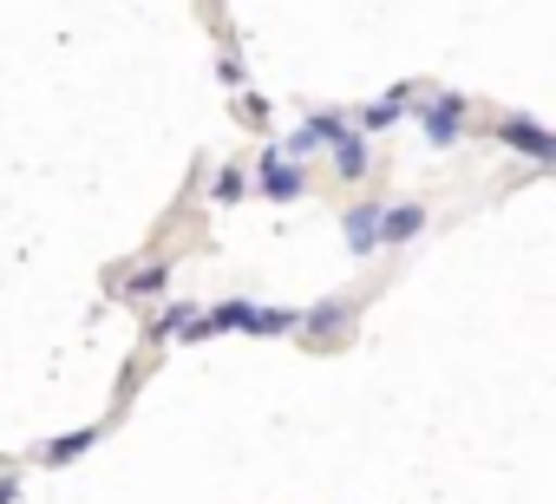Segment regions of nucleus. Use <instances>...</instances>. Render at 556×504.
Returning a JSON list of instances; mask_svg holds the SVG:
<instances>
[{
	"label": "nucleus",
	"mask_w": 556,
	"mask_h": 504,
	"mask_svg": "<svg viewBox=\"0 0 556 504\" xmlns=\"http://www.w3.org/2000/svg\"><path fill=\"white\" fill-rule=\"evenodd\" d=\"M413 112H419V138H426L432 151H452V144L465 138L471 99H465V92H432V99H419Z\"/></svg>",
	"instance_id": "nucleus-1"
},
{
	"label": "nucleus",
	"mask_w": 556,
	"mask_h": 504,
	"mask_svg": "<svg viewBox=\"0 0 556 504\" xmlns=\"http://www.w3.org/2000/svg\"><path fill=\"white\" fill-rule=\"evenodd\" d=\"M497 144H504V151H517V158H530V164H556V131H543V125H536V118H523V112L497 118Z\"/></svg>",
	"instance_id": "nucleus-2"
},
{
	"label": "nucleus",
	"mask_w": 556,
	"mask_h": 504,
	"mask_svg": "<svg viewBox=\"0 0 556 504\" xmlns=\"http://www.w3.org/2000/svg\"><path fill=\"white\" fill-rule=\"evenodd\" d=\"M348 131V118L341 112H308L295 131H289V144H282V158L289 164H302V158H315V151H334V138Z\"/></svg>",
	"instance_id": "nucleus-3"
},
{
	"label": "nucleus",
	"mask_w": 556,
	"mask_h": 504,
	"mask_svg": "<svg viewBox=\"0 0 556 504\" xmlns=\"http://www.w3.org/2000/svg\"><path fill=\"white\" fill-rule=\"evenodd\" d=\"M255 184H262V197H268V203H302V190H308L302 164H289V158H282V144H275V151H262V164H255Z\"/></svg>",
	"instance_id": "nucleus-4"
},
{
	"label": "nucleus",
	"mask_w": 556,
	"mask_h": 504,
	"mask_svg": "<svg viewBox=\"0 0 556 504\" xmlns=\"http://www.w3.org/2000/svg\"><path fill=\"white\" fill-rule=\"evenodd\" d=\"M348 328H354V302H348V295H334V302H315V308L302 315V341H315V348H334V341H348Z\"/></svg>",
	"instance_id": "nucleus-5"
},
{
	"label": "nucleus",
	"mask_w": 556,
	"mask_h": 504,
	"mask_svg": "<svg viewBox=\"0 0 556 504\" xmlns=\"http://www.w3.org/2000/svg\"><path fill=\"white\" fill-rule=\"evenodd\" d=\"M380 216H387V203H354V210L341 216L348 256H374V249H380Z\"/></svg>",
	"instance_id": "nucleus-6"
},
{
	"label": "nucleus",
	"mask_w": 556,
	"mask_h": 504,
	"mask_svg": "<svg viewBox=\"0 0 556 504\" xmlns=\"http://www.w3.org/2000/svg\"><path fill=\"white\" fill-rule=\"evenodd\" d=\"M413 105H419V99H413V86H393L387 99H374V105L361 112V125H354V131H361V138H374V131H387V125H400V118H406Z\"/></svg>",
	"instance_id": "nucleus-7"
},
{
	"label": "nucleus",
	"mask_w": 556,
	"mask_h": 504,
	"mask_svg": "<svg viewBox=\"0 0 556 504\" xmlns=\"http://www.w3.org/2000/svg\"><path fill=\"white\" fill-rule=\"evenodd\" d=\"M426 229V203H387V216H380V249H400V242H413Z\"/></svg>",
	"instance_id": "nucleus-8"
},
{
	"label": "nucleus",
	"mask_w": 556,
	"mask_h": 504,
	"mask_svg": "<svg viewBox=\"0 0 556 504\" xmlns=\"http://www.w3.org/2000/svg\"><path fill=\"white\" fill-rule=\"evenodd\" d=\"M99 432H105V426H79V432H60V439H47V445H40V465L53 471V465H73V458H86V452L99 445Z\"/></svg>",
	"instance_id": "nucleus-9"
},
{
	"label": "nucleus",
	"mask_w": 556,
	"mask_h": 504,
	"mask_svg": "<svg viewBox=\"0 0 556 504\" xmlns=\"http://www.w3.org/2000/svg\"><path fill=\"white\" fill-rule=\"evenodd\" d=\"M367 164H374V151H367V138L348 125V131L334 138V171H341L348 184H361V177H367Z\"/></svg>",
	"instance_id": "nucleus-10"
},
{
	"label": "nucleus",
	"mask_w": 556,
	"mask_h": 504,
	"mask_svg": "<svg viewBox=\"0 0 556 504\" xmlns=\"http://www.w3.org/2000/svg\"><path fill=\"white\" fill-rule=\"evenodd\" d=\"M164 289H170V263H144V269L125 276V302H151V295H164Z\"/></svg>",
	"instance_id": "nucleus-11"
},
{
	"label": "nucleus",
	"mask_w": 556,
	"mask_h": 504,
	"mask_svg": "<svg viewBox=\"0 0 556 504\" xmlns=\"http://www.w3.org/2000/svg\"><path fill=\"white\" fill-rule=\"evenodd\" d=\"M197 315H203V308H197V302H164V315H157V322H151V335H157V341H184V335H190V322H197Z\"/></svg>",
	"instance_id": "nucleus-12"
},
{
	"label": "nucleus",
	"mask_w": 556,
	"mask_h": 504,
	"mask_svg": "<svg viewBox=\"0 0 556 504\" xmlns=\"http://www.w3.org/2000/svg\"><path fill=\"white\" fill-rule=\"evenodd\" d=\"M242 190H249V177H242L236 164H223V171H216V184H210V197H216V203H242Z\"/></svg>",
	"instance_id": "nucleus-13"
},
{
	"label": "nucleus",
	"mask_w": 556,
	"mask_h": 504,
	"mask_svg": "<svg viewBox=\"0 0 556 504\" xmlns=\"http://www.w3.org/2000/svg\"><path fill=\"white\" fill-rule=\"evenodd\" d=\"M236 118H242V125H268V99H262V92H242V99H236Z\"/></svg>",
	"instance_id": "nucleus-14"
},
{
	"label": "nucleus",
	"mask_w": 556,
	"mask_h": 504,
	"mask_svg": "<svg viewBox=\"0 0 556 504\" xmlns=\"http://www.w3.org/2000/svg\"><path fill=\"white\" fill-rule=\"evenodd\" d=\"M0 504H21V478L14 471H0Z\"/></svg>",
	"instance_id": "nucleus-15"
}]
</instances>
